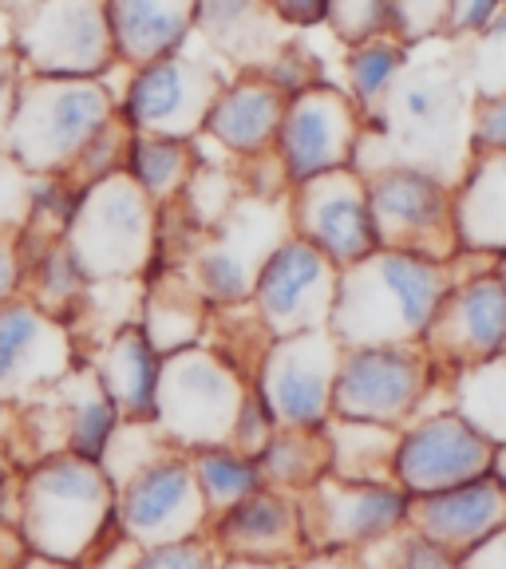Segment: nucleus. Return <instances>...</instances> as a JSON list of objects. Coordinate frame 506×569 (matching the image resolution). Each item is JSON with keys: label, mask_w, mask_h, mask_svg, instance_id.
Segmentation results:
<instances>
[{"label": "nucleus", "mask_w": 506, "mask_h": 569, "mask_svg": "<svg viewBox=\"0 0 506 569\" xmlns=\"http://www.w3.org/2000/svg\"><path fill=\"white\" fill-rule=\"evenodd\" d=\"M455 261L419 258L400 249H376L340 269L329 332L340 348L424 345L444 297L452 293Z\"/></svg>", "instance_id": "obj_1"}, {"label": "nucleus", "mask_w": 506, "mask_h": 569, "mask_svg": "<svg viewBox=\"0 0 506 569\" xmlns=\"http://www.w3.org/2000/svg\"><path fill=\"white\" fill-rule=\"evenodd\" d=\"M20 533L36 558L83 569L119 533L116 482L80 455H44L20 471Z\"/></svg>", "instance_id": "obj_2"}, {"label": "nucleus", "mask_w": 506, "mask_h": 569, "mask_svg": "<svg viewBox=\"0 0 506 569\" xmlns=\"http://www.w3.org/2000/svg\"><path fill=\"white\" fill-rule=\"evenodd\" d=\"M116 119V99L96 80H48L36 76L17 83L9 131L0 154L36 178L71 174L91 142Z\"/></svg>", "instance_id": "obj_3"}, {"label": "nucleus", "mask_w": 506, "mask_h": 569, "mask_svg": "<svg viewBox=\"0 0 506 569\" xmlns=\"http://www.w3.org/2000/svg\"><path fill=\"white\" fill-rule=\"evenodd\" d=\"M63 246L91 284L139 281L159 246V206L135 187L127 170H116L80 187Z\"/></svg>", "instance_id": "obj_4"}, {"label": "nucleus", "mask_w": 506, "mask_h": 569, "mask_svg": "<svg viewBox=\"0 0 506 569\" xmlns=\"http://www.w3.org/2000/svg\"><path fill=\"white\" fill-rule=\"evenodd\" d=\"M249 391V372L218 345H190L162 356L155 427L178 451L230 443L234 419Z\"/></svg>", "instance_id": "obj_5"}, {"label": "nucleus", "mask_w": 506, "mask_h": 569, "mask_svg": "<svg viewBox=\"0 0 506 569\" xmlns=\"http://www.w3.org/2000/svg\"><path fill=\"white\" fill-rule=\"evenodd\" d=\"M294 233L289 226V194L254 198L241 194L222 222L198 238L187 258V281L210 309H238L249 305L261 266L277 246Z\"/></svg>", "instance_id": "obj_6"}, {"label": "nucleus", "mask_w": 506, "mask_h": 569, "mask_svg": "<svg viewBox=\"0 0 506 569\" xmlns=\"http://www.w3.org/2000/svg\"><path fill=\"white\" fill-rule=\"evenodd\" d=\"M447 380L424 345H360L340 348L333 380V416L356 423L396 427L427 411L436 383Z\"/></svg>", "instance_id": "obj_7"}, {"label": "nucleus", "mask_w": 506, "mask_h": 569, "mask_svg": "<svg viewBox=\"0 0 506 569\" xmlns=\"http://www.w3.org/2000/svg\"><path fill=\"white\" fill-rule=\"evenodd\" d=\"M368 213H373L380 249H400L419 258L455 261V187L424 167L384 162L365 174Z\"/></svg>", "instance_id": "obj_8"}, {"label": "nucleus", "mask_w": 506, "mask_h": 569, "mask_svg": "<svg viewBox=\"0 0 506 569\" xmlns=\"http://www.w3.org/2000/svg\"><path fill=\"white\" fill-rule=\"evenodd\" d=\"M467 71L452 60L404 63L384 96V134L404 147L408 167L436 174V159H447L459 142V119L467 111Z\"/></svg>", "instance_id": "obj_9"}, {"label": "nucleus", "mask_w": 506, "mask_h": 569, "mask_svg": "<svg viewBox=\"0 0 506 569\" xmlns=\"http://www.w3.org/2000/svg\"><path fill=\"white\" fill-rule=\"evenodd\" d=\"M119 533L139 550L167 542H187L210 533V510L195 482L190 455L167 447L151 462H142L116 487Z\"/></svg>", "instance_id": "obj_10"}, {"label": "nucleus", "mask_w": 506, "mask_h": 569, "mask_svg": "<svg viewBox=\"0 0 506 569\" xmlns=\"http://www.w3.org/2000/svg\"><path fill=\"white\" fill-rule=\"evenodd\" d=\"M498 447L455 408H427L400 427L391 455V482L408 498L452 490L495 471Z\"/></svg>", "instance_id": "obj_11"}, {"label": "nucleus", "mask_w": 506, "mask_h": 569, "mask_svg": "<svg viewBox=\"0 0 506 569\" xmlns=\"http://www.w3.org/2000/svg\"><path fill=\"white\" fill-rule=\"evenodd\" d=\"M411 498L396 482L325 479L301 495L305 550L365 553L408 530Z\"/></svg>", "instance_id": "obj_12"}, {"label": "nucleus", "mask_w": 506, "mask_h": 569, "mask_svg": "<svg viewBox=\"0 0 506 569\" xmlns=\"http://www.w3.org/2000/svg\"><path fill=\"white\" fill-rule=\"evenodd\" d=\"M340 345L329 329L297 332V337L269 340L261 348L249 383L266 408L274 411L277 427H305L320 431L333 419V380H337Z\"/></svg>", "instance_id": "obj_13"}, {"label": "nucleus", "mask_w": 506, "mask_h": 569, "mask_svg": "<svg viewBox=\"0 0 506 569\" xmlns=\"http://www.w3.org/2000/svg\"><path fill=\"white\" fill-rule=\"evenodd\" d=\"M340 269L297 233L281 241L261 266L246 309L269 340L329 329Z\"/></svg>", "instance_id": "obj_14"}, {"label": "nucleus", "mask_w": 506, "mask_h": 569, "mask_svg": "<svg viewBox=\"0 0 506 569\" xmlns=\"http://www.w3.org/2000/svg\"><path fill=\"white\" fill-rule=\"evenodd\" d=\"M68 320L36 309L28 297L0 305V408H24L80 365Z\"/></svg>", "instance_id": "obj_15"}, {"label": "nucleus", "mask_w": 506, "mask_h": 569, "mask_svg": "<svg viewBox=\"0 0 506 569\" xmlns=\"http://www.w3.org/2000/svg\"><path fill=\"white\" fill-rule=\"evenodd\" d=\"M17 48L36 76L96 80L116 56L107 0H40V9L17 28Z\"/></svg>", "instance_id": "obj_16"}, {"label": "nucleus", "mask_w": 506, "mask_h": 569, "mask_svg": "<svg viewBox=\"0 0 506 569\" xmlns=\"http://www.w3.org/2000/svg\"><path fill=\"white\" fill-rule=\"evenodd\" d=\"M360 139H365V127H360L356 103L348 96L325 88V83L294 96L285 103L281 131L274 142L289 190L305 187L320 174H333V170H348Z\"/></svg>", "instance_id": "obj_17"}, {"label": "nucleus", "mask_w": 506, "mask_h": 569, "mask_svg": "<svg viewBox=\"0 0 506 569\" xmlns=\"http://www.w3.org/2000/svg\"><path fill=\"white\" fill-rule=\"evenodd\" d=\"M222 76L190 56L142 63L123 96V123L135 134H162V139H195L206 127L214 99L222 96Z\"/></svg>", "instance_id": "obj_18"}, {"label": "nucleus", "mask_w": 506, "mask_h": 569, "mask_svg": "<svg viewBox=\"0 0 506 569\" xmlns=\"http://www.w3.org/2000/svg\"><path fill=\"white\" fill-rule=\"evenodd\" d=\"M289 226L337 269L356 266L380 249L368 213L365 174L356 167L333 170L289 190Z\"/></svg>", "instance_id": "obj_19"}, {"label": "nucleus", "mask_w": 506, "mask_h": 569, "mask_svg": "<svg viewBox=\"0 0 506 569\" xmlns=\"http://www.w3.org/2000/svg\"><path fill=\"white\" fill-rule=\"evenodd\" d=\"M424 348L444 372L475 368L506 356V281L495 266L452 284L427 329Z\"/></svg>", "instance_id": "obj_20"}, {"label": "nucleus", "mask_w": 506, "mask_h": 569, "mask_svg": "<svg viewBox=\"0 0 506 569\" xmlns=\"http://www.w3.org/2000/svg\"><path fill=\"white\" fill-rule=\"evenodd\" d=\"M222 558L254 561H297L305 553L301 498L261 487L258 495L241 498L238 507L210 518L206 533Z\"/></svg>", "instance_id": "obj_21"}, {"label": "nucleus", "mask_w": 506, "mask_h": 569, "mask_svg": "<svg viewBox=\"0 0 506 569\" xmlns=\"http://www.w3.org/2000/svg\"><path fill=\"white\" fill-rule=\"evenodd\" d=\"M506 522V487L498 475L459 482L452 490L411 498L408 530L424 533L431 542L447 546L452 553H467L479 546L487 533H495Z\"/></svg>", "instance_id": "obj_22"}, {"label": "nucleus", "mask_w": 506, "mask_h": 569, "mask_svg": "<svg viewBox=\"0 0 506 569\" xmlns=\"http://www.w3.org/2000/svg\"><path fill=\"white\" fill-rule=\"evenodd\" d=\"M96 380L111 396L119 416L127 423H155V400H159V376H162V352L147 340L139 325L111 332L99 340L96 352L83 356Z\"/></svg>", "instance_id": "obj_23"}, {"label": "nucleus", "mask_w": 506, "mask_h": 569, "mask_svg": "<svg viewBox=\"0 0 506 569\" xmlns=\"http://www.w3.org/2000/svg\"><path fill=\"white\" fill-rule=\"evenodd\" d=\"M455 241L459 258L506 253V154H479L455 182Z\"/></svg>", "instance_id": "obj_24"}, {"label": "nucleus", "mask_w": 506, "mask_h": 569, "mask_svg": "<svg viewBox=\"0 0 506 569\" xmlns=\"http://www.w3.org/2000/svg\"><path fill=\"white\" fill-rule=\"evenodd\" d=\"M289 99L266 80V76H249L238 80L234 88H222V96L214 99L210 116H206L202 131L210 134L218 147H226L238 159H261L277 142L281 131V116Z\"/></svg>", "instance_id": "obj_25"}, {"label": "nucleus", "mask_w": 506, "mask_h": 569, "mask_svg": "<svg viewBox=\"0 0 506 569\" xmlns=\"http://www.w3.org/2000/svg\"><path fill=\"white\" fill-rule=\"evenodd\" d=\"M198 0H107V24L127 63L167 60L195 32Z\"/></svg>", "instance_id": "obj_26"}, {"label": "nucleus", "mask_w": 506, "mask_h": 569, "mask_svg": "<svg viewBox=\"0 0 506 569\" xmlns=\"http://www.w3.org/2000/svg\"><path fill=\"white\" fill-rule=\"evenodd\" d=\"M198 36L214 52H222L234 63H269L281 48L269 0H198L195 9Z\"/></svg>", "instance_id": "obj_27"}, {"label": "nucleus", "mask_w": 506, "mask_h": 569, "mask_svg": "<svg viewBox=\"0 0 506 569\" xmlns=\"http://www.w3.org/2000/svg\"><path fill=\"white\" fill-rule=\"evenodd\" d=\"M206 309L210 305L195 293V284L187 277H167V281H151L142 289L139 305V329L147 332L162 356L178 352V348L202 345L206 332Z\"/></svg>", "instance_id": "obj_28"}, {"label": "nucleus", "mask_w": 506, "mask_h": 569, "mask_svg": "<svg viewBox=\"0 0 506 569\" xmlns=\"http://www.w3.org/2000/svg\"><path fill=\"white\" fill-rule=\"evenodd\" d=\"M254 462H258L261 487L301 498L305 490L329 475V443H325V431L277 427L269 443L254 455Z\"/></svg>", "instance_id": "obj_29"}, {"label": "nucleus", "mask_w": 506, "mask_h": 569, "mask_svg": "<svg viewBox=\"0 0 506 569\" xmlns=\"http://www.w3.org/2000/svg\"><path fill=\"white\" fill-rule=\"evenodd\" d=\"M329 443V475L348 482H391V455H396V427L356 423V419H337L320 427Z\"/></svg>", "instance_id": "obj_30"}, {"label": "nucleus", "mask_w": 506, "mask_h": 569, "mask_svg": "<svg viewBox=\"0 0 506 569\" xmlns=\"http://www.w3.org/2000/svg\"><path fill=\"white\" fill-rule=\"evenodd\" d=\"M123 170L131 182L151 198L155 206H170L187 194L190 178H195L198 162L187 139H162V134H135L127 147Z\"/></svg>", "instance_id": "obj_31"}, {"label": "nucleus", "mask_w": 506, "mask_h": 569, "mask_svg": "<svg viewBox=\"0 0 506 569\" xmlns=\"http://www.w3.org/2000/svg\"><path fill=\"white\" fill-rule=\"evenodd\" d=\"M452 380V403L463 419H472L495 447L506 443V356L487 365L447 372Z\"/></svg>", "instance_id": "obj_32"}, {"label": "nucleus", "mask_w": 506, "mask_h": 569, "mask_svg": "<svg viewBox=\"0 0 506 569\" xmlns=\"http://www.w3.org/2000/svg\"><path fill=\"white\" fill-rule=\"evenodd\" d=\"M190 467H195V482L202 490V502L210 510V518H218L222 510L238 507L241 498L261 490V475L254 455L238 451L230 443L190 451Z\"/></svg>", "instance_id": "obj_33"}, {"label": "nucleus", "mask_w": 506, "mask_h": 569, "mask_svg": "<svg viewBox=\"0 0 506 569\" xmlns=\"http://www.w3.org/2000/svg\"><path fill=\"white\" fill-rule=\"evenodd\" d=\"M408 56L400 44L391 40H368V44H356L353 60H348V83H353V103L376 107L388 88L396 83V76L404 71Z\"/></svg>", "instance_id": "obj_34"}, {"label": "nucleus", "mask_w": 506, "mask_h": 569, "mask_svg": "<svg viewBox=\"0 0 506 569\" xmlns=\"http://www.w3.org/2000/svg\"><path fill=\"white\" fill-rule=\"evenodd\" d=\"M467 83L479 99L506 96V12H498L487 28L475 32L472 56L463 63Z\"/></svg>", "instance_id": "obj_35"}, {"label": "nucleus", "mask_w": 506, "mask_h": 569, "mask_svg": "<svg viewBox=\"0 0 506 569\" xmlns=\"http://www.w3.org/2000/svg\"><path fill=\"white\" fill-rule=\"evenodd\" d=\"M325 20L345 44H368L388 32V0H329Z\"/></svg>", "instance_id": "obj_36"}, {"label": "nucleus", "mask_w": 506, "mask_h": 569, "mask_svg": "<svg viewBox=\"0 0 506 569\" xmlns=\"http://www.w3.org/2000/svg\"><path fill=\"white\" fill-rule=\"evenodd\" d=\"M127 569H222V553L210 538H187V542L147 546Z\"/></svg>", "instance_id": "obj_37"}, {"label": "nucleus", "mask_w": 506, "mask_h": 569, "mask_svg": "<svg viewBox=\"0 0 506 569\" xmlns=\"http://www.w3.org/2000/svg\"><path fill=\"white\" fill-rule=\"evenodd\" d=\"M447 17L452 0H388V28H396L408 44L447 32Z\"/></svg>", "instance_id": "obj_38"}, {"label": "nucleus", "mask_w": 506, "mask_h": 569, "mask_svg": "<svg viewBox=\"0 0 506 569\" xmlns=\"http://www.w3.org/2000/svg\"><path fill=\"white\" fill-rule=\"evenodd\" d=\"M391 569H459V553H452L447 546L431 542L424 533L404 530L388 542Z\"/></svg>", "instance_id": "obj_39"}, {"label": "nucleus", "mask_w": 506, "mask_h": 569, "mask_svg": "<svg viewBox=\"0 0 506 569\" xmlns=\"http://www.w3.org/2000/svg\"><path fill=\"white\" fill-rule=\"evenodd\" d=\"M32 210V174L0 154V230L20 233Z\"/></svg>", "instance_id": "obj_40"}, {"label": "nucleus", "mask_w": 506, "mask_h": 569, "mask_svg": "<svg viewBox=\"0 0 506 569\" xmlns=\"http://www.w3.org/2000/svg\"><path fill=\"white\" fill-rule=\"evenodd\" d=\"M274 431H277L274 411L266 408V400H261L258 391H254V383H249L246 400H241V408H238V419H234L230 447H238V451H246V455H258L261 447L269 443Z\"/></svg>", "instance_id": "obj_41"}, {"label": "nucleus", "mask_w": 506, "mask_h": 569, "mask_svg": "<svg viewBox=\"0 0 506 569\" xmlns=\"http://www.w3.org/2000/svg\"><path fill=\"white\" fill-rule=\"evenodd\" d=\"M472 154H506V96L475 99L472 111Z\"/></svg>", "instance_id": "obj_42"}, {"label": "nucleus", "mask_w": 506, "mask_h": 569, "mask_svg": "<svg viewBox=\"0 0 506 569\" xmlns=\"http://www.w3.org/2000/svg\"><path fill=\"white\" fill-rule=\"evenodd\" d=\"M24 241H20V233L0 230V305L24 297Z\"/></svg>", "instance_id": "obj_43"}, {"label": "nucleus", "mask_w": 506, "mask_h": 569, "mask_svg": "<svg viewBox=\"0 0 506 569\" xmlns=\"http://www.w3.org/2000/svg\"><path fill=\"white\" fill-rule=\"evenodd\" d=\"M498 4L503 0H452L447 28L452 32H479V28H487L498 17Z\"/></svg>", "instance_id": "obj_44"}, {"label": "nucleus", "mask_w": 506, "mask_h": 569, "mask_svg": "<svg viewBox=\"0 0 506 569\" xmlns=\"http://www.w3.org/2000/svg\"><path fill=\"white\" fill-rule=\"evenodd\" d=\"M459 569H506V522L487 533L479 546L459 553Z\"/></svg>", "instance_id": "obj_45"}, {"label": "nucleus", "mask_w": 506, "mask_h": 569, "mask_svg": "<svg viewBox=\"0 0 506 569\" xmlns=\"http://www.w3.org/2000/svg\"><path fill=\"white\" fill-rule=\"evenodd\" d=\"M269 9H274V17L281 24L309 28L329 17V0H269Z\"/></svg>", "instance_id": "obj_46"}, {"label": "nucleus", "mask_w": 506, "mask_h": 569, "mask_svg": "<svg viewBox=\"0 0 506 569\" xmlns=\"http://www.w3.org/2000/svg\"><path fill=\"white\" fill-rule=\"evenodd\" d=\"M24 471L17 447V408H0V482H9L12 475Z\"/></svg>", "instance_id": "obj_47"}, {"label": "nucleus", "mask_w": 506, "mask_h": 569, "mask_svg": "<svg viewBox=\"0 0 506 569\" xmlns=\"http://www.w3.org/2000/svg\"><path fill=\"white\" fill-rule=\"evenodd\" d=\"M294 569H368L360 553H337V550H305L294 561Z\"/></svg>", "instance_id": "obj_48"}, {"label": "nucleus", "mask_w": 506, "mask_h": 569, "mask_svg": "<svg viewBox=\"0 0 506 569\" xmlns=\"http://www.w3.org/2000/svg\"><path fill=\"white\" fill-rule=\"evenodd\" d=\"M222 569H294V561H254V558H222Z\"/></svg>", "instance_id": "obj_49"}, {"label": "nucleus", "mask_w": 506, "mask_h": 569, "mask_svg": "<svg viewBox=\"0 0 506 569\" xmlns=\"http://www.w3.org/2000/svg\"><path fill=\"white\" fill-rule=\"evenodd\" d=\"M20 569H76V566H63V561H48V558H36V553H32V558H28V561H24V566H20Z\"/></svg>", "instance_id": "obj_50"}, {"label": "nucleus", "mask_w": 506, "mask_h": 569, "mask_svg": "<svg viewBox=\"0 0 506 569\" xmlns=\"http://www.w3.org/2000/svg\"><path fill=\"white\" fill-rule=\"evenodd\" d=\"M495 475H498V482L506 487V443L498 447V455H495Z\"/></svg>", "instance_id": "obj_51"}, {"label": "nucleus", "mask_w": 506, "mask_h": 569, "mask_svg": "<svg viewBox=\"0 0 506 569\" xmlns=\"http://www.w3.org/2000/svg\"><path fill=\"white\" fill-rule=\"evenodd\" d=\"M490 266H495V273L506 281V253H503V258H495V261H490Z\"/></svg>", "instance_id": "obj_52"}]
</instances>
